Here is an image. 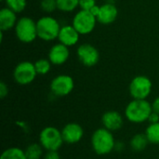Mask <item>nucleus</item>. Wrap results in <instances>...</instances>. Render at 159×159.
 <instances>
[{"label": "nucleus", "mask_w": 159, "mask_h": 159, "mask_svg": "<svg viewBox=\"0 0 159 159\" xmlns=\"http://www.w3.org/2000/svg\"><path fill=\"white\" fill-rule=\"evenodd\" d=\"M116 144L113 132L103 127L96 129L91 136L92 149L99 156L111 154L116 149Z\"/></svg>", "instance_id": "f257e3e1"}, {"label": "nucleus", "mask_w": 159, "mask_h": 159, "mask_svg": "<svg viewBox=\"0 0 159 159\" xmlns=\"http://www.w3.org/2000/svg\"><path fill=\"white\" fill-rule=\"evenodd\" d=\"M152 112V103H150L147 100L133 99V101L126 106L125 116L131 123L141 124L148 121Z\"/></svg>", "instance_id": "f03ea898"}, {"label": "nucleus", "mask_w": 159, "mask_h": 159, "mask_svg": "<svg viewBox=\"0 0 159 159\" xmlns=\"http://www.w3.org/2000/svg\"><path fill=\"white\" fill-rule=\"evenodd\" d=\"M61 130L55 127H46L39 134V143L46 151H59L63 144Z\"/></svg>", "instance_id": "7ed1b4c3"}, {"label": "nucleus", "mask_w": 159, "mask_h": 159, "mask_svg": "<svg viewBox=\"0 0 159 159\" xmlns=\"http://www.w3.org/2000/svg\"><path fill=\"white\" fill-rule=\"evenodd\" d=\"M61 28L58 20L50 16L42 17L36 21L37 37L44 41H51L58 38Z\"/></svg>", "instance_id": "20e7f679"}, {"label": "nucleus", "mask_w": 159, "mask_h": 159, "mask_svg": "<svg viewBox=\"0 0 159 159\" xmlns=\"http://www.w3.org/2000/svg\"><path fill=\"white\" fill-rule=\"evenodd\" d=\"M15 33L20 41L31 43L37 37L36 22L31 18L22 17L15 25Z\"/></svg>", "instance_id": "39448f33"}, {"label": "nucleus", "mask_w": 159, "mask_h": 159, "mask_svg": "<svg viewBox=\"0 0 159 159\" xmlns=\"http://www.w3.org/2000/svg\"><path fill=\"white\" fill-rule=\"evenodd\" d=\"M97 18L89 11L81 9L73 19V26L80 34H88L91 33L96 25Z\"/></svg>", "instance_id": "423d86ee"}, {"label": "nucleus", "mask_w": 159, "mask_h": 159, "mask_svg": "<svg viewBox=\"0 0 159 159\" xmlns=\"http://www.w3.org/2000/svg\"><path fill=\"white\" fill-rule=\"evenodd\" d=\"M152 88V82L147 76L138 75L129 84V93L135 100H146L151 94Z\"/></svg>", "instance_id": "0eeeda50"}, {"label": "nucleus", "mask_w": 159, "mask_h": 159, "mask_svg": "<svg viewBox=\"0 0 159 159\" xmlns=\"http://www.w3.org/2000/svg\"><path fill=\"white\" fill-rule=\"evenodd\" d=\"M37 73L34 67V63H32L30 61H22L19 63L13 72V78L14 80L21 86L29 85L31 84Z\"/></svg>", "instance_id": "6e6552de"}, {"label": "nucleus", "mask_w": 159, "mask_h": 159, "mask_svg": "<svg viewBox=\"0 0 159 159\" xmlns=\"http://www.w3.org/2000/svg\"><path fill=\"white\" fill-rule=\"evenodd\" d=\"M75 88L74 79L67 75H60L52 79L50 83V90L57 97H64L69 95Z\"/></svg>", "instance_id": "1a4fd4ad"}, {"label": "nucleus", "mask_w": 159, "mask_h": 159, "mask_svg": "<svg viewBox=\"0 0 159 159\" xmlns=\"http://www.w3.org/2000/svg\"><path fill=\"white\" fill-rule=\"evenodd\" d=\"M77 57L83 65L92 67L98 63L100 54L94 46L90 44H82L77 48Z\"/></svg>", "instance_id": "9d476101"}, {"label": "nucleus", "mask_w": 159, "mask_h": 159, "mask_svg": "<svg viewBox=\"0 0 159 159\" xmlns=\"http://www.w3.org/2000/svg\"><path fill=\"white\" fill-rule=\"evenodd\" d=\"M61 134L63 142L68 144H75L79 143L84 137V129L81 125L75 122L66 124L62 129Z\"/></svg>", "instance_id": "9b49d317"}, {"label": "nucleus", "mask_w": 159, "mask_h": 159, "mask_svg": "<svg viewBox=\"0 0 159 159\" xmlns=\"http://www.w3.org/2000/svg\"><path fill=\"white\" fill-rule=\"evenodd\" d=\"M102 123L103 128H105L106 129L112 132H115V131L121 129V128L123 127L124 117L119 112L111 110V111L105 112L102 115Z\"/></svg>", "instance_id": "f8f14e48"}, {"label": "nucleus", "mask_w": 159, "mask_h": 159, "mask_svg": "<svg viewBox=\"0 0 159 159\" xmlns=\"http://www.w3.org/2000/svg\"><path fill=\"white\" fill-rule=\"evenodd\" d=\"M70 52L67 46L59 43L54 45L48 52V60L52 64L61 65L67 61Z\"/></svg>", "instance_id": "ddd939ff"}, {"label": "nucleus", "mask_w": 159, "mask_h": 159, "mask_svg": "<svg viewBox=\"0 0 159 159\" xmlns=\"http://www.w3.org/2000/svg\"><path fill=\"white\" fill-rule=\"evenodd\" d=\"M118 15V10L116 7L112 3H106L100 6V12L97 16V20L102 24H111L113 23Z\"/></svg>", "instance_id": "4468645a"}, {"label": "nucleus", "mask_w": 159, "mask_h": 159, "mask_svg": "<svg viewBox=\"0 0 159 159\" xmlns=\"http://www.w3.org/2000/svg\"><path fill=\"white\" fill-rule=\"evenodd\" d=\"M79 35L80 34L76 31V29L73 25H65L61 28L58 39L60 43L69 48L75 45L78 42Z\"/></svg>", "instance_id": "2eb2a0df"}, {"label": "nucleus", "mask_w": 159, "mask_h": 159, "mask_svg": "<svg viewBox=\"0 0 159 159\" xmlns=\"http://www.w3.org/2000/svg\"><path fill=\"white\" fill-rule=\"evenodd\" d=\"M16 12H14L7 7L0 10V30L4 32L10 30L16 25Z\"/></svg>", "instance_id": "dca6fc26"}, {"label": "nucleus", "mask_w": 159, "mask_h": 159, "mask_svg": "<svg viewBox=\"0 0 159 159\" xmlns=\"http://www.w3.org/2000/svg\"><path fill=\"white\" fill-rule=\"evenodd\" d=\"M149 143H149L148 138L145 133L135 134L129 142V145H130V148L132 149V151L138 152V153L145 150V148L148 146Z\"/></svg>", "instance_id": "f3484780"}, {"label": "nucleus", "mask_w": 159, "mask_h": 159, "mask_svg": "<svg viewBox=\"0 0 159 159\" xmlns=\"http://www.w3.org/2000/svg\"><path fill=\"white\" fill-rule=\"evenodd\" d=\"M44 150L45 149L42 147L40 143H34L29 144L24 150V152L27 159H41L44 157Z\"/></svg>", "instance_id": "a211bd4d"}, {"label": "nucleus", "mask_w": 159, "mask_h": 159, "mask_svg": "<svg viewBox=\"0 0 159 159\" xmlns=\"http://www.w3.org/2000/svg\"><path fill=\"white\" fill-rule=\"evenodd\" d=\"M0 159H27L24 150L19 147H9L3 151Z\"/></svg>", "instance_id": "6ab92c4d"}, {"label": "nucleus", "mask_w": 159, "mask_h": 159, "mask_svg": "<svg viewBox=\"0 0 159 159\" xmlns=\"http://www.w3.org/2000/svg\"><path fill=\"white\" fill-rule=\"evenodd\" d=\"M145 134L148 138L150 143L153 144H159V122L149 124L145 129Z\"/></svg>", "instance_id": "aec40b11"}, {"label": "nucleus", "mask_w": 159, "mask_h": 159, "mask_svg": "<svg viewBox=\"0 0 159 159\" xmlns=\"http://www.w3.org/2000/svg\"><path fill=\"white\" fill-rule=\"evenodd\" d=\"M58 9L63 12H71L79 6V0H56Z\"/></svg>", "instance_id": "412c9836"}, {"label": "nucleus", "mask_w": 159, "mask_h": 159, "mask_svg": "<svg viewBox=\"0 0 159 159\" xmlns=\"http://www.w3.org/2000/svg\"><path fill=\"white\" fill-rule=\"evenodd\" d=\"M34 67L36 70L37 75H47L51 68V62L49 60H46V59H39L38 61H36L34 62Z\"/></svg>", "instance_id": "4be33fe9"}, {"label": "nucleus", "mask_w": 159, "mask_h": 159, "mask_svg": "<svg viewBox=\"0 0 159 159\" xmlns=\"http://www.w3.org/2000/svg\"><path fill=\"white\" fill-rule=\"evenodd\" d=\"M7 7L16 13H20L24 10L26 7V0H5Z\"/></svg>", "instance_id": "5701e85b"}, {"label": "nucleus", "mask_w": 159, "mask_h": 159, "mask_svg": "<svg viewBox=\"0 0 159 159\" xmlns=\"http://www.w3.org/2000/svg\"><path fill=\"white\" fill-rule=\"evenodd\" d=\"M40 7L41 9L47 13H51L56 8H58L56 0H41Z\"/></svg>", "instance_id": "b1692460"}, {"label": "nucleus", "mask_w": 159, "mask_h": 159, "mask_svg": "<svg viewBox=\"0 0 159 159\" xmlns=\"http://www.w3.org/2000/svg\"><path fill=\"white\" fill-rule=\"evenodd\" d=\"M96 6V0H79V7L84 10H90Z\"/></svg>", "instance_id": "393cba45"}, {"label": "nucleus", "mask_w": 159, "mask_h": 159, "mask_svg": "<svg viewBox=\"0 0 159 159\" xmlns=\"http://www.w3.org/2000/svg\"><path fill=\"white\" fill-rule=\"evenodd\" d=\"M42 159H61V156L58 151H46Z\"/></svg>", "instance_id": "a878e982"}, {"label": "nucleus", "mask_w": 159, "mask_h": 159, "mask_svg": "<svg viewBox=\"0 0 159 159\" xmlns=\"http://www.w3.org/2000/svg\"><path fill=\"white\" fill-rule=\"evenodd\" d=\"M7 94H8V88L5 82L1 81L0 82V98L4 99Z\"/></svg>", "instance_id": "bb28decb"}, {"label": "nucleus", "mask_w": 159, "mask_h": 159, "mask_svg": "<svg viewBox=\"0 0 159 159\" xmlns=\"http://www.w3.org/2000/svg\"><path fill=\"white\" fill-rule=\"evenodd\" d=\"M148 122L149 124H154V123H157L159 122V115L156 112H152V114L150 115L149 116V119H148Z\"/></svg>", "instance_id": "cd10ccee"}, {"label": "nucleus", "mask_w": 159, "mask_h": 159, "mask_svg": "<svg viewBox=\"0 0 159 159\" xmlns=\"http://www.w3.org/2000/svg\"><path fill=\"white\" fill-rule=\"evenodd\" d=\"M152 107H153V111L159 115V96L154 100V102L152 103Z\"/></svg>", "instance_id": "c85d7f7f"}, {"label": "nucleus", "mask_w": 159, "mask_h": 159, "mask_svg": "<svg viewBox=\"0 0 159 159\" xmlns=\"http://www.w3.org/2000/svg\"><path fill=\"white\" fill-rule=\"evenodd\" d=\"M89 11H90V12H91V13H92V14L97 18V16H98V14H99V12H100V7L96 5V6H94V7H93Z\"/></svg>", "instance_id": "c756f323"}, {"label": "nucleus", "mask_w": 159, "mask_h": 159, "mask_svg": "<svg viewBox=\"0 0 159 159\" xmlns=\"http://www.w3.org/2000/svg\"><path fill=\"white\" fill-rule=\"evenodd\" d=\"M2 1H4V0H2Z\"/></svg>", "instance_id": "7c9ffc66"}]
</instances>
